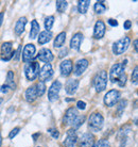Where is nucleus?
Instances as JSON below:
<instances>
[{
    "label": "nucleus",
    "instance_id": "1",
    "mask_svg": "<svg viewBox=\"0 0 138 147\" xmlns=\"http://www.w3.org/2000/svg\"><path fill=\"white\" fill-rule=\"evenodd\" d=\"M125 64L127 60L123 63H117L113 65L112 69L109 71V79L113 83H118L119 86H124L127 82V75L124 73L125 69Z\"/></svg>",
    "mask_w": 138,
    "mask_h": 147
},
{
    "label": "nucleus",
    "instance_id": "2",
    "mask_svg": "<svg viewBox=\"0 0 138 147\" xmlns=\"http://www.w3.org/2000/svg\"><path fill=\"white\" fill-rule=\"evenodd\" d=\"M107 84V74L105 70L98 73L94 78V86L97 92H102L106 88Z\"/></svg>",
    "mask_w": 138,
    "mask_h": 147
},
{
    "label": "nucleus",
    "instance_id": "3",
    "mask_svg": "<svg viewBox=\"0 0 138 147\" xmlns=\"http://www.w3.org/2000/svg\"><path fill=\"white\" fill-rule=\"evenodd\" d=\"M131 40L129 36H124L122 38L118 40L117 42H115L113 44V52L116 55H122L123 52H125L127 50V48L130 46Z\"/></svg>",
    "mask_w": 138,
    "mask_h": 147
},
{
    "label": "nucleus",
    "instance_id": "4",
    "mask_svg": "<svg viewBox=\"0 0 138 147\" xmlns=\"http://www.w3.org/2000/svg\"><path fill=\"white\" fill-rule=\"evenodd\" d=\"M103 121H104V118L100 113H92L89 116V119H88V126L91 130L94 131H99L101 130L102 126H103Z\"/></svg>",
    "mask_w": 138,
    "mask_h": 147
},
{
    "label": "nucleus",
    "instance_id": "5",
    "mask_svg": "<svg viewBox=\"0 0 138 147\" xmlns=\"http://www.w3.org/2000/svg\"><path fill=\"white\" fill-rule=\"evenodd\" d=\"M25 77H27V79L30 81H33L38 76V73H40V63L37 62L28 63L25 65Z\"/></svg>",
    "mask_w": 138,
    "mask_h": 147
},
{
    "label": "nucleus",
    "instance_id": "6",
    "mask_svg": "<svg viewBox=\"0 0 138 147\" xmlns=\"http://www.w3.org/2000/svg\"><path fill=\"white\" fill-rule=\"evenodd\" d=\"M120 98V92L116 90H111L104 96V103L107 107H113L115 106Z\"/></svg>",
    "mask_w": 138,
    "mask_h": 147
},
{
    "label": "nucleus",
    "instance_id": "7",
    "mask_svg": "<svg viewBox=\"0 0 138 147\" xmlns=\"http://www.w3.org/2000/svg\"><path fill=\"white\" fill-rule=\"evenodd\" d=\"M61 88H62V83L60 81H54L48 91V99L50 101H55L58 98V94H60Z\"/></svg>",
    "mask_w": 138,
    "mask_h": 147
},
{
    "label": "nucleus",
    "instance_id": "8",
    "mask_svg": "<svg viewBox=\"0 0 138 147\" xmlns=\"http://www.w3.org/2000/svg\"><path fill=\"white\" fill-rule=\"evenodd\" d=\"M79 147H92L94 144V136L89 132H86L80 136V139L76 141Z\"/></svg>",
    "mask_w": 138,
    "mask_h": 147
},
{
    "label": "nucleus",
    "instance_id": "9",
    "mask_svg": "<svg viewBox=\"0 0 138 147\" xmlns=\"http://www.w3.org/2000/svg\"><path fill=\"white\" fill-rule=\"evenodd\" d=\"M15 55V51H13L12 49V43L11 42H7L3 43L1 46V59L3 61H9L12 59Z\"/></svg>",
    "mask_w": 138,
    "mask_h": 147
},
{
    "label": "nucleus",
    "instance_id": "10",
    "mask_svg": "<svg viewBox=\"0 0 138 147\" xmlns=\"http://www.w3.org/2000/svg\"><path fill=\"white\" fill-rule=\"evenodd\" d=\"M76 141H78V136H76V130L73 128L69 129L67 133H66V139L64 141V146L65 147H73L76 145Z\"/></svg>",
    "mask_w": 138,
    "mask_h": 147
},
{
    "label": "nucleus",
    "instance_id": "11",
    "mask_svg": "<svg viewBox=\"0 0 138 147\" xmlns=\"http://www.w3.org/2000/svg\"><path fill=\"white\" fill-rule=\"evenodd\" d=\"M79 116V113H78V110H76V108H69L68 110L66 111L65 113V116H64V124L65 125H72V123L74 121L76 117Z\"/></svg>",
    "mask_w": 138,
    "mask_h": 147
},
{
    "label": "nucleus",
    "instance_id": "12",
    "mask_svg": "<svg viewBox=\"0 0 138 147\" xmlns=\"http://www.w3.org/2000/svg\"><path fill=\"white\" fill-rule=\"evenodd\" d=\"M34 55H35V46L33 44L25 45L22 51V61L25 63H28L29 61H31Z\"/></svg>",
    "mask_w": 138,
    "mask_h": 147
},
{
    "label": "nucleus",
    "instance_id": "13",
    "mask_svg": "<svg viewBox=\"0 0 138 147\" xmlns=\"http://www.w3.org/2000/svg\"><path fill=\"white\" fill-rule=\"evenodd\" d=\"M53 74V69H52V66H51L50 63H46L43 68L40 69V71L38 73V76H40V80L45 82L46 80H48L49 78L52 76Z\"/></svg>",
    "mask_w": 138,
    "mask_h": 147
},
{
    "label": "nucleus",
    "instance_id": "14",
    "mask_svg": "<svg viewBox=\"0 0 138 147\" xmlns=\"http://www.w3.org/2000/svg\"><path fill=\"white\" fill-rule=\"evenodd\" d=\"M105 34V25L102 20H98L94 25V37L96 40H100Z\"/></svg>",
    "mask_w": 138,
    "mask_h": 147
},
{
    "label": "nucleus",
    "instance_id": "15",
    "mask_svg": "<svg viewBox=\"0 0 138 147\" xmlns=\"http://www.w3.org/2000/svg\"><path fill=\"white\" fill-rule=\"evenodd\" d=\"M36 58L40 60V61H43V62H45V63H50L51 61L53 60V55H52L51 50H49L47 48H43V49L40 50Z\"/></svg>",
    "mask_w": 138,
    "mask_h": 147
},
{
    "label": "nucleus",
    "instance_id": "16",
    "mask_svg": "<svg viewBox=\"0 0 138 147\" xmlns=\"http://www.w3.org/2000/svg\"><path fill=\"white\" fill-rule=\"evenodd\" d=\"M61 75L64 76V77H67L69 76L71 71H72V62L71 60H64L62 63H61Z\"/></svg>",
    "mask_w": 138,
    "mask_h": 147
},
{
    "label": "nucleus",
    "instance_id": "17",
    "mask_svg": "<svg viewBox=\"0 0 138 147\" xmlns=\"http://www.w3.org/2000/svg\"><path fill=\"white\" fill-rule=\"evenodd\" d=\"M88 67V61L86 59L79 60L76 63V66H74V75L76 76H81L82 74L85 71V69Z\"/></svg>",
    "mask_w": 138,
    "mask_h": 147
},
{
    "label": "nucleus",
    "instance_id": "18",
    "mask_svg": "<svg viewBox=\"0 0 138 147\" xmlns=\"http://www.w3.org/2000/svg\"><path fill=\"white\" fill-rule=\"evenodd\" d=\"M79 88V80H76V79H70V80L67 81L66 83V93L69 94V95H72L76 92V90Z\"/></svg>",
    "mask_w": 138,
    "mask_h": 147
},
{
    "label": "nucleus",
    "instance_id": "19",
    "mask_svg": "<svg viewBox=\"0 0 138 147\" xmlns=\"http://www.w3.org/2000/svg\"><path fill=\"white\" fill-rule=\"evenodd\" d=\"M82 40H83V34L80 33V32L76 33L70 40V48H72L74 50H79Z\"/></svg>",
    "mask_w": 138,
    "mask_h": 147
},
{
    "label": "nucleus",
    "instance_id": "20",
    "mask_svg": "<svg viewBox=\"0 0 138 147\" xmlns=\"http://www.w3.org/2000/svg\"><path fill=\"white\" fill-rule=\"evenodd\" d=\"M25 24H27V18L25 17H20V18L17 20L16 25H15V33L17 35H20V34L25 31Z\"/></svg>",
    "mask_w": 138,
    "mask_h": 147
},
{
    "label": "nucleus",
    "instance_id": "21",
    "mask_svg": "<svg viewBox=\"0 0 138 147\" xmlns=\"http://www.w3.org/2000/svg\"><path fill=\"white\" fill-rule=\"evenodd\" d=\"M53 36V34L51 31H43L40 33V37H38V44L44 45L48 42H50L51 38Z\"/></svg>",
    "mask_w": 138,
    "mask_h": 147
},
{
    "label": "nucleus",
    "instance_id": "22",
    "mask_svg": "<svg viewBox=\"0 0 138 147\" xmlns=\"http://www.w3.org/2000/svg\"><path fill=\"white\" fill-rule=\"evenodd\" d=\"M37 98V93L35 86H31L25 91V100L28 102H33Z\"/></svg>",
    "mask_w": 138,
    "mask_h": 147
},
{
    "label": "nucleus",
    "instance_id": "23",
    "mask_svg": "<svg viewBox=\"0 0 138 147\" xmlns=\"http://www.w3.org/2000/svg\"><path fill=\"white\" fill-rule=\"evenodd\" d=\"M40 27L38 25V22L36 20H33L32 26H31V31H30V38H32V40L36 38L38 33H40Z\"/></svg>",
    "mask_w": 138,
    "mask_h": 147
},
{
    "label": "nucleus",
    "instance_id": "24",
    "mask_svg": "<svg viewBox=\"0 0 138 147\" xmlns=\"http://www.w3.org/2000/svg\"><path fill=\"white\" fill-rule=\"evenodd\" d=\"M89 3H90L89 0H80V1H78V10H79V13L85 14L88 10Z\"/></svg>",
    "mask_w": 138,
    "mask_h": 147
},
{
    "label": "nucleus",
    "instance_id": "25",
    "mask_svg": "<svg viewBox=\"0 0 138 147\" xmlns=\"http://www.w3.org/2000/svg\"><path fill=\"white\" fill-rule=\"evenodd\" d=\"M65 40H66V33H65V32H61L58 36L55 37L53 46H54L55 48L62 47L63 45H64V43H65Z\"/></svg>",
    "mask_w": 138,
    "mask_h": 147
},
{
    "label": "nucleus",
    "instance_id": "26",
    "mask_svg": "<svg viewBox=\"0 0 138 147\" xmlns=\"http://www.w3.org/2000/svg\"><path fill=\"white\" fill-rule=\"evenodd\" d=\"M5 85H7V88H11V90H15V88H16V84H15V81H14V74H13V71H11V70L7 73Z\"/></svg>",
    "mask_w": 138,
    "mask_h": 147
},
{
    "label": "nucleus",
    "instance_id": "27",
    "mask_svg": "<svg viewBox=\"0 0 138 147\" xmlns=\"http://www.w3.org/2000/svg\"><path fill=\"white\" fill-rule=\"evenodd\" d=\"M94 9L97 14H102V13H104L106 11V5L104 4V1H97L94 3Z\"/></svg>",
    "mask_w": 138,
    "mask_h": 147
},
{
    "label": "nucleus",
    "instance_id": "28",
    "mask_svg": "<svg viewBox=\"0 0 138 147\" xmlns=\"http://www.w3.org/2000/svg\"><path fill=\"white\" fill-rule=\"evenodd\" d=\"M35 88H36L37 96H43L44 95V93L46 92V85H45V82L40 81V82L35 85Z\"/></svg>",
    "mask_w": 138,
    "mask_h": 147
},
{
    "label": "nucleus",
    "instance_id": "29",
    "mask_svg": "<svg viewBox=\"0 0 138 147\" xmlns=\"http://www.w3.org/2000/svg\"><path fill=\"white\" fill-rule=\"evenodd\" d=\"M67 7H68V2H67V1H63V0H58V1H56V10H58L60 13L65 12Z\"/></svg>",
    "mask_w": 138,
    "mask_h": 147
},
{
    "label": "nucleus",
    "instance_id": "30",
    "mask_svg": "<svg viewBox=\"0 0 138 147\" xmlns=\"http://www.w3.org/2000/svg\"><path fill=\"white\" fill-rule=\"evenodd\" d=\"M84 121H85V116H78V117L74 119V121L72 123V127H73V129H78L79 127H81V126L83 125V123H84Z\"/></svg>",
    "mask_w": 138,
    "mask_h": 147
},
{
    "label": "nucleus",
    "instance_id": "31",
    "mask_svg": "<svg viewBox=\"0 0 138 147\" xmlns=\"http://www.w3.org/2000/svg\"><path fill=\"white\" fill-rule=\"evenodd\" d=\"M54 24V16H49L45 19V28H46V31H50V29L52 28Z\"/></svg>",
    "mask_w": 138,
    "mask_h": 147
},
{
    "label": "nucleus",
    "instance_id": "32",
    "mask_svg": "<svg viewBox=\"0 0 138 147\" xmlns=\"http://www.w3.org/2000/svg\"><path fill=\"white\" fill-rule=\"evenodd\" d=\"M127 100H120L119 103H118V106H117V110H118V114L121 115L123 110L125 109V106H127Z\"/></svg>",
    "mask_w": 138,
    "mask_h": 147
},
{
    "label": "nucleus",
    "instance_id": "33",
    "mask_svg": "<svg viewBox=\"0 0 138 147\" xmlns=\"http://www.w3.org/2000/svg\"><path fill=\"white\" fill-rule=\"evenodd\" d=\"M92 147H109V143L106 140H99L92 145Z\"/></svg>",
    "mask_w": 138,
    "mask_h": 147
},
{
    "label": "nucleus",
    "instance_id": "34",
    "mask_svg": "<svg viewBox=\"0 0 138 147\" xmlns=\"http://www.w3.org/2000/svg\"><path fill=\"white\" fill-rule=\"evenodd\" d=\"M137 67H135L134 71L132 74V83H135L137 84V80H138V71H137Z\"/></svg>",
    "mask_w": 138,
    "mask_h": 147
},
{
    "label": "nucleus",
    "instance_id": "35",
    "mask_svg": "<svg viewBox=\"0 0 138 147\" xmlns=\"http://www.w3.org/2000/svg\"><path fill=\"white\" fill-rule=\"evenodd\" d=\"M76 107L78 109H80V110H85L86 109V103L82 101V100H79L78 102H76Z\"/></svg>",
    "mask_w": 138,
    "mask_h": 147
},
{
    "label": "nucleus",
    "instance_id": "36",
    "mask_svg": "<svg viewBox=\"0 0 138 147\" xmlns=\"http://www.w3.org/2000/svg\"><path fill=\"white\" fill-rule=\"evenodd\" d=\"M19 130H20V129H19L18 127H17V128H14L11 132H10V134H9V138H10V139H13V138H14V136L19 132Z\"/></svg>",
    "mask_w": 138,
    "mask_h": 147
},
{
    "label": "nucleus",
    "instance_id": "37",
    "mask_svg": "<svg viewBox=\"0 0 138 147\" xmlns=\"http://www.w3.org/2000/svg\"><path fill=\"white\" fill-rule=\"evenodd\" d=\"M131 26H132V22H131V20H125V22H124L123 27H124V29H125V30H129L130 28H131Z\"/></svg>",
    "mask_w": 138,
    "mask_h": 147
},
{
    "label": "nucleus",
    "instance_id": "38",
    "mask_svg": "<svg viewBox=\"0 0 138 147\" xmlns=\"http://www.w3.org/2000/svg\"><path fill=\"white\" fill-rule=\"evenodd\" d=\"M51 134H52V136L54 138V139H58V136H60V133H58V130H55V129H53V130H50Z\"/></svg>",
    "mask_w": 138,
    "mask_h": 147
},
{
    "label": "nucleus",
    "instance_id": "39",
    "mask_svg": "<svg viewBox=\"0 0 138 147\" xmlns=\"http://www.w3.org/2000/svg\"><path fill=\"white\" fill-rule=\"evenodd\" d=\"M109 24L111 25V26H113V27L118 26V22H117V20H115V19H113V18L109 19Z\"/></svg>",
    "mask_w": 138,
    "mask_h": 147
},
{
    "label": "nucleus",
    "instance_id": "40",
    "mask_svg": "<svg viewBox=\"0 0 138 147\" xmlns=\"http://www.w3.org/2000/svg\"><path fill=\"white\" fill-rule=\"evenodd\" d=\"M67 55V49H63L62 51L60 52V55H58V57H60V58H63V57H64V55Z\"/></svg>",
    "mask_w": 138,
    "mask_h": 147
},
{
    "label": "nucleus",
    "instance_id": "41",
    "mask_svg": "<svg viewBox=\"0 0 138 147\" xmlns=\"http://www.w3.org/2000/svg\"><path fill=\"white\" fill-rule=\"evenodd\" d=\"M20 50H21V47H19L18 49H17V51H16V58H15V60H16V61H18V59H19V55H20Z\"/></svg>",
    "mask_w": 138,
    "mask_h": 147
},
{
    "label": "nucleus",
    "instance_id": "42",
    "mask_svg": "<svg viewBox=\"0 0 138 147\" xmlns=\"http://www.w3.org/2000/svg\"><path fill=\"white\" fill-rule=\"evenodd\" d=\"M0 91H1L2 93H7V86L5 84L2 85V86H1V90H0Z\"/></svg>",
    "mask_w": 138,
    "mask_h": 147
},
{
    "label": "nucleus",
    "instance_id": "43",
    "mask_svg": "<svg viewBox=\"0 0 138 147\" xmlns=\"http://www.w3.org/2000/svg\"><path fill=\"white\" fill-rule=\"evenodd\" d=\"M3 16H4V13H3V12H1V13H0V26L2 25V20H3Z\"/></svg>",
    "mask_w": 138,
    "mask_h": 147
},
{
    "label": "nucleus",
    "instance_id": "44",
    "mask_svg": "<svg viewBox=\"0 0 138 147\" xmlns=\"http://www.w3.org/2000/svg\"><path fill=\"white\" fill-rule=\"evenodd\" d=\"M137 43H138V40H134V48H135V50H136V51H137Z\"/></svg>",
    "mask_w": 138,
    "mask_h": 147
},
{
    "label": "nucleus",
    "instance_id": "45",
    "mask_svg": "<svg viewBox=\"0 0 138 147\" xmlns=\"http://www.w3.org/2000/svg\"><path fill=\"white\" fill-rule=\"evenodd\" d=\"M1 144H2V138H1V133H0V147H1Z\"/></svg>",
    "mask_w": 138,
    "mask_h": 147
}]
</instances>
